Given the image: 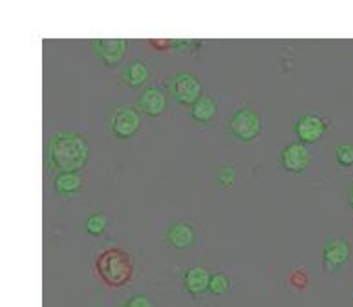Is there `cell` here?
<instances>
[{"label": "cell", "mask_w": 353, "mask_h": 307, "mask_svg": "<svg viewBox=\"0 0 353 307\" xmlns=\"http://www.w3.org/2000/svg\"><path fill=\"white\" fill-rule=\"evenodd\" d=\"M88 159V145L79 134L59 132L50 143V163L59 172H79Z\"/></svg>", "instance_id": "cell-1"}, {"label": "cell", "mask_w": 353, "mask_h": 307, "mask_svg": "<svg viewBox=\"0 0 353 307\" xmlns=\"http://www.w3.org/2000/svg\"><path fill=\"white\" fill-rule=\"evenodd\" d=\"M95 275L108 287L127 286L134 275L132 260L127 251L106 249L103 251L94 264Z\"/></svg>", "instance_id": "cell-2"}, {"label": "cell", "mask_w": 353, "mask_h": 307, "mask_svg": "<svg viewBox=\"0 0 353 307\" xmlns=\"http://www.w3.org/2000/svg\"><path fill=\"white\" fill-rule=\"evenodd\" d=\"M167 88H169L170 97L174 99L178 105L192 106L201 96H203V88H201V81L190 72H178L167 81Z\"/></svg>", "instance_id": "cell-3"}, {"label": "cell", "mask_w": 353, "mask_h": 307, "mask_svg": "<svg viewBox=\"0 0 353 307\" xmlns=\"http://www.w3.org/2000/svg\"><path fill=\"white\" fill-rule=\"evenodd\" d=\"M229 132L232 134V138H236L238 141L243 143H251L259 138L262 132V119L260 114L253 108H240L232 114L231 121H229Z\"/></svg>", "instance_id": "cell-4"}, {"label": "cell", "mask_w": 353, "mask_h": 307, "mask_svg": "<svg viewBox=\"0 0 353 307\" xmlns=\"http://www.w3.org/2000/svg\"><path fill=\"white\" fill-rule=\"evenodd\" d=\"M110 128L112 132L116 134V138H132L134 134H137V130L141 128V116L132 106H119L112 116Z\"/></svg>", "instance_id": "cell-5"}, {"label": "cell", "mask_w": 353, "mask_h": 307, "mask_svg": "<svg viewBox=\"0 0 353 307\" xmlns=\"http://www.w3.org/2000/svg\"><path fill=\"white\" fill-rule=\"evenodd\" d=\"M94 52L103 61L105 66H117L127 55V39H95Z\"/></svg>", "instance_id": "cell-6"}, {"label": "cell", "mask_w": 353, "mask_h": 307, "mask_svg": "<svg viewBox=\"0 0 353 307\" xmlns=\"http://www.w3.org/2000/svg\"><path fill=\"white\" fill-rule=\"evenodd\" d=\"M352 255V247H350L348 240L344 238H332L327 240L324 245V253H322V262H324V269L327 273H335L341 269L343 265L350 260Z\"/></svg>", "instance_id": "cell-7"}, {"label": "cell", "mask_w": 353, "mask_h": 307, "mask_svg": "<svg viewBox=\"0 0 353 307\" xmlns=\"http://www.w3.org/2000/svg\"><path fill=\"white\" fill-rule=\"evenodd\" d=\"M282 169L291 172V174H301L310 167L311 156L310 150L306 149V145L301 143V141H295V143L288 145L284 150H282Z\"/></svg>", "instance_id": "cell-8"}, {"label": "cell", "mask_w": 353, "mask_h": 307, "mask_svg": "<svg viewBox=\"0 0 353 307\" xmlns=\"http://www.w3.org/2000/svg\"><path fill=\"white\" fill-rule=\"evenodd\" d=\"M326 121L319 116H304L295 123V134L299 141L304 145L316 143L326 132Z\"/></svg>", "instance_id": "cell-9"}, {"label": "cell", "mask_w": 353, "mask_h": 307, "mask_svg": "<svg viewBox=\"0 0 353 307\" xmlns=\"http://www.w3.org/2000/svg\"><path fill=\"white\" fill-rule=\"evenodd\" d=\"M211 273L201 265H192L185 271L183 275V287L187 289L189 295L194 298H200L205 291H209V284H211Z\"/></svg>", "instance_id": "cell-10"}, {"label": "cell", "mask_w": 353, "mask_h": 307, "mask_svg": "<svg viewBox=\"0 0 353 307\" xmlns=\"http://www.w3.org/2000/svg\"><path fill=\"white\" fill-rule=\"evenodd\" d=\"M167 97L159 88H145L137 97V110L148 117H158L165 112Z\"/></svg>", "instance_id": "cell-11"}, {"label": "cell", "mask_w": 353, "mask_h": 307, "mask_svg": "<svg viewBox=\"0 0 353 307\" xmlns=\"http://www.w3.org/2000/svg\"><path fill=\"white\" fill-rule=\"evenodd\" d=\"M196 242V229L189 222H174L167 229V244L176 251L189 249Z\"/></svg>", "instance_id": "cell-12"}, {"label": "cell", "mask_w": 353, "mask_h": 307, "mask_svg": "<svg viewBox=\"0 0 353 307\" xmlns=\"http://www.w3.org/2000/svg\"><path fill=\"white\" fill-rule=\"evenodd\" d=\"M83 189V178L77 172H59L53 180V191L59 196H75Z\"/></svg>", "instance_id": "cell-13"}, {"label": "cell", "mask_w": 353, "mask_h": 307, "mask_svg": "<svg viewBox=\"0 0 353 307\" xmlns=\"http://www.w3.org/2000/svg\"><path fill=\"white\" fill-rule=\"evenodd\" d=\"M216 99L211 96H201L194 105L190 106V114L196 123H211L216 117Z\"/></svg>", "instance_id": "cell-14"}, {"label": "cell", "mask_w": 353, "mask_h": 307, "mask_svg": "<svg viewBox=\"0 0 353 307\" xmlns=\"http://www.w3.org/2000/svg\"><path fill=\"white\" fill-rule=\"evenodd\" d=\"M123 83L130 88H139V86L148 79V68L147 64L143 63V61H132V63H128L125 68H123L121 74Z\"/></svg>", "instance_id": "cell-15"}, {"label": "cell", "mask_w": 353, "mask_h": 307, "mask_svg": "<svg viewBox=\"0 0 353 307\" xmlns=\"http://www.w3.org/2000/svg\"><path fill=\"white\" fill-rule=\"evenodd\" d=\"M106 227H108V218L103 214V212H94V214H90L88 220L85 223L86 233L92 234V236H101V234L105 233Z\"/></svg>", "instance_id": "cell-16"}, {"label": "cell", "mask_w": 353, "mask_h": 307, "mask_svg": "<svg viewBox=\"0 0 353 307\" xmlns=\"http://www.w3.org/2000/svg\"><path fill=\"white\" fill-rule=\"evenodd\" d=\"M229 287H231V282H229V278H227L225 275L216 273V275L211 276V284H209V291H211V295L221 297V295H225V293L229 291Z\"/></svg>", "instance_id": "cell-17"}, {"label": "cell", "mask_w": 353, "mask_h": 307, "mask_svg": "<svg viewBox=\"0 0 353 307\" xmlns=\"http://www.w3.org/2000/svg\"><path fill=\"white\" fill-rule=\"evenodd\" d=\"M201 41H194V39H183V41H179V39H174V41H169L167 44V48L169 50H176V52H194V50L200 48Z\"/></svg>", "instance_id": "cell-18"}, {"label": "cell", "mask_w": 353, "mask_h": 307, "mask_svg": "<svg viewBox=\"0 0 353 307\" xmlns=\"http://www.w3.org/2000/svg\"><path fill=\"white\" fill-rule=\"evenodd\" d=\"M216 183L220 187H231L234 183V169L231 165H223L216 172Z\"/></svg>", "instance_id": "cell-19"}, {"label": "cell", "mask_w": 353, "mask_h": 307, "mask_svg": "<svg viewBox=\"0 0 353 307\" xmlns=\"http://www.w3.org/2000/svg\"><path fill=\"white\" fill-rule=\"evenodd\" d=\"M337 161L343 167H352L353 165V145H339L337 147Z\"/></svg>", "instance_id": "cell-20"}, {"label": "cell", "mask_w": 353, "mask_h": 307, "mask_svg": "<svg viewBox=\"0 0 353 307\" xmlns=\"http://www.w3.org/2000/svg\"><path fill=\"white\" fill-rule=\"evenodd\" d=\"M125 307H152V304H150V300H148L147 297L136 295V297H132L130 300H128Z\"/></svg>", "instance_id": "cell-21"}, {"label": "cell", "mask_w": 353, "mask_h": 307, "mask_svg": "<svg viewBox=\"0 0 353 307\" xmlns=\"http://www.w3.org/2000/svg\"><path fill=\"white\" fill-rule=\"evenodd\" d=\"M348 202H350V207L353 209V187L350 189V196H348Z\"/></svg>", "instance_id": "cell-22"}]
</instances>
